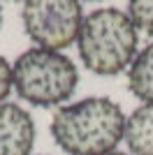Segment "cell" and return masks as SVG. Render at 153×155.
I'll return each instance as SVG.
<instances>
[{"mask_svg":"<svg viewBox=\"0 0 153 155\" xmlns=\"http://www.w3.org/2000/svg\"><path fill=\"white\" fill-rule=\"evenodd\" d=\"M125 132V114L109 97L65 104L51 120V134L67 155H104L116 150Z\"/></svg>","mask_w":153,"mask_h":155,"instance_id":"obj_1","label":"cell"},{"mask_svg":"<svg viewBox=\"0 0 153 155\" xmlns=\"http://www.w3.org/2000/svg\"><path fill=\"white\" fill-rule=\"evenodd\" d=\"M137 28L127 12L100 7L83 16L76 37L79 56L93 74L116 77L137 58Z\"/></svg>","mask_w":153,"mask_h":155,"instance_id":"obj_2","label":"cell"},{"mask_svg":"<svg viewBox=\"0 0 153 155\" xmlns=\"http://www.w3.org/2000/svg\"><path fill=\"white\" fill-rule=\"evenodd\" d=\"M14 91L32 107H56L76 91L79 72L65 53L49 49H28L12 65Z\"/></svg>","mask_w":153,"mask_h":155,"instance_id":"obj_3","label":"cell"},{"mask_svg":"<svg viewBox=\"0 0 153 155\" xmlns=\"http://www.w3.org/2000/svg\"><path fill=\"white\" fill-rule=\"evenodd\" d=\"M28 37L49 51H60L76 42L83 23L81 2L74 0H28L21 9Z\"/></svg>","mask_w":153,"mask_h":155,"instance_id":"obj_4","label":"cell"},{"mask_svg":"<svg viewBox=\"0 0 153 155\" xmlns=\"http://www.w3.org/2000/svg\"><path fill=\"white\" fill-rule=\"evenodd\" d=\"M35 134V120L23 107L0 104V155H30Z\"/></svg>","mask_w":153,"mask_h":155,"instance_id":"obj_5","label":"cell"},{"mask_svg":"<svg viewBox=\"0 0 153 155\" xmlns=\"http://www.w3.org/2000/svg\"><path fill=\"white\" fill-rule=\"evenodd\" d=\"M123 141L132 155H153V104H141L125 118Z\"/></svg>","mask_w":153,"mask_h":155,"instance_id":"obj_6","label":"cell"},{"mask_svg":"<svg viewBox=\"0 0 153 155\" xmlns=\"http://www.w3.org/2000/svg\"><path fill=\"white\" fill-rule=\"evenodd\" d=\"M127 88L144 104H153V42L137 53L127 70Z\"/></svg>","mask_w":153,"mask_h":155,"instance_id":"obj_7","label":"cell"},{"mask_svg":"<svg viewBox=\"0 0 153 155\" xmlns=\"http://www.w3.org/2000/svg\"><path fill=\"white\" fill-rule=\"evenodd\" d=\"M127 16L134 28L153 35V0H132L127 5Z\"/></svg>","mask_w":153,"mask_h":155,"instance_id":"obj_8","label":"cell"},{"mask_svg":"<svg viewBox=\"0 0 153 155\" xmlns=\"http://www.w3.org/2000/svg\"><path fill=\"white\" fill-rule=\"evenodd\" d=\"M14 88V77H12V65L7 63L5 56H0V104L5 102V97Z\"/></svg>","mask_w":153,"mask_h":155,"instance_id":"obj_9","label":"cell"},{"mask_svg":"<svg viewBox=\"0 0 153 155\" xmlns=\"http://www.w3.org/2000/svg\"><path fill=\"white\" fill-rule=\"evenodd\" d=\"M104 155H127V153H121V150H111V153H104Z\"/></svg>","mask_w":153,"mask_h":155,"instance_id":"obj_10","label":"cell"},{"mask_svg":"<svg viewBox=\"0 0 153 155\" xmlns=\"http://www.w3.org/2000/svg\"><path fill=\"white\" fill-rule=\"evenodd\" d=\"M0 23H2V7H0Z\"/></svg>","mask_w":153,"mask_h":155,"instance_id":"obj_11","label":"cell"}]
</instances>
